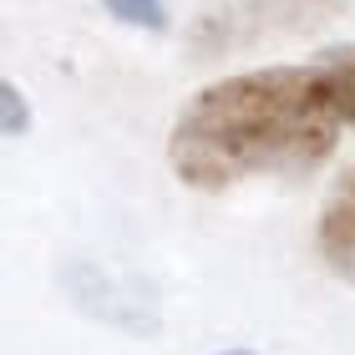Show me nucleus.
<instances>
[{
    "label": "nucleus",
    "instance_id": "obj_4",
    "mask_svg": "<svg viewBox=\"0 0 355 355\" xmlns=\"http://www.w3.org/2000/svg\"><path fill=\"white\" fill-rule=\"evenodd\" d=\"M26 132H31V102L15 92V82L0 76V137H26Z\"/></svg>",
    "mask_w": 355,
    "mask_h": 355
},
{
    "label": "nucleus",
    "instance_id": "obj_5",
    "mask_svg": "<svg viewBox=\"0 0 355 355\" xmlns=\"http://www.w3.org/2000/svg\"><path fill=\"white\" fill-rule=\"evenodd\" d=\"M102 6L117 15V21L127 26H142V31H163L168 26V10H163V0H102Z\"/></svg>",
    "mask_w": 355,
    "mask_h": 355
},
{
    "label": "nucleus",
    "instance_id": "obj_3",
    "mask_svg": "<svg viewBox=\"0 0 355 355\" xmlns=\"http://www.w3.org/2000/svg\"><path fill=\"white\" fill-rule=\"evenodd\" d=\"M320 71V87H325L335 117L345 127H355V46H340V51H325L315 61Z\"/></svg>",
    "mask_w": 355,
    "mask_h": 355
},
{
    "label": "nucleus",
    "instance_id": "obj_2",
    "mask_svg": "<svg viewBox=\"0 0 355 355\" xmlns=\"http://www.w3.org/2000/svg\"><path fill=\"white\" fill-rule=\"evenodd\" d=\"M315 244L335 279L355 284V168H345L340 183L330 188L325 208H320V223H315Z\"/></svg>",
    "mask_w": 355,
    "mask_h": 355
},
{
    "label": "nucleus",
    "instance_id": "obj_6",
    "mask_svg": "<svg viewBox=\"0 0 355 355\" xmlns=\"http://www.w3.org/2000/svg\"><path fill=\"white\" fill-rule=\"evenodd\" d=\"M223 355H254V350H223Z\"/></svg>",
    "mask_w": 355,
    "mask_h": 355
},
{
    "label": "nucleus",
    "instance_id": "obj_1",
    "mask_svg": "<svg viewBox=\"0 0 355 355\" xmlns=\"http://www.w3.org/2000/svg\"><path fill=\"white\" fill-rule=\"evenodd\" d=\"M315 61L239 71L188 96L168 132V163L198 193H229L254 178H304L340 137Z\"/></svg>",
    "mask_w": 355,
    "mask_h": 355
}]
</instances>
